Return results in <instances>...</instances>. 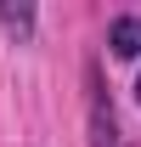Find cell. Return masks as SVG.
<instances>
[{
  "label": "cell",
  "mask_w": 141,
  "mask_h": 147,
  "mask_svg": "<svg viewBox=\"0 0 141 147\" xmlns=\"http://www.w3.org/2000/svg\"><path fill=\"white\" fill-rule=\"evenodd\" d=\"M136 96H141V79H136Z\"/></svg>",
  "instance_id": "cell-4"
},
{
  "label": "cell",
  "mask_w": 141,
  "mask_h": 147,
  "mask_svg": "<svg viewBox=\"0 0 141 147\" xmlns=\"http://www.w3.org/2000/svg\"><path fill=\"white\" fill-rule=\"evenodd\" d=\"M85 79H90V142H96V147H119V119H113V102H107L96 68H90Z\"/></svg>",
  "instance_id": "cell-1"
},
{
  "label": "cell",
  "mask_w": 141,
  "mask_h": 147,
  "mask_svg": "<svg viewBox=\"0 0 141 147\" xmlns=\"http://www.w3.org/2000/svg\"><path fill=\"white\" fill-rule=\"evenodd\" d=\"M0 23H6L11 34H34V6H6V11H0Z\"/></svg>",
  "instance_id": "cell-3"
},
{
  "label": "cell",
  "mask_w": 141,
  "mask_h": 147,
  "mask_svg": "<svg viewBox=\"0 0 141 147\" xmlns=\"http://www.w3.org/2000/svg\"><path fill=\"white\" fill-rule=\"evenodd\" d=\"M107 45H113V57H141V17H113Z\"/></svg>",
  "instance_id": "cell-2"
}]
</instances>
